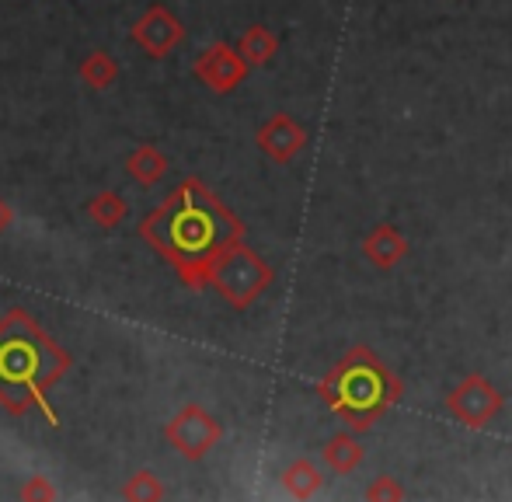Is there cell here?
Returning <instances> with one entry per match:
<instances>
[{
  "mask_svg": "<svg viewBox=\"0 0 512 502\" xmlns=\"http://www.w3.org/2000/svg\"><path fill=\"white\" fill-rule=\"evenodd\" d=\"M279 482H283V489L290 492L293 499H314L317 492L324 489V471L317 468L310 457H297V461L283 471Z\"/></svg>",
  "mask_w": 512,
  "mask_h": 502,
  "instance_id": "obj_12",
  "label": "cell"
},
{
  "mask_svg": "<svg viewBox=\"0 0 512 502\" xmlns=\"http://www.w3.org/2000/svg\"><path fill=\"white\" fill-rule=\"evenodd\" d=\"M248 60L241 56V49L227 46V42H216V46H209L199 53L196 60V77L206 84V88H213L216 95H227V91H234L237 84L248 77Z\"/></svg>",
  "mask_w": 512,
  "mask_h": 502,
  "instance_id": "obj_7",
  "label": "cell"
},
{
  "mask_svg": "<svg viewBox=\"0 0 512 502\" xmlns=\"http://www.w3.org/2000/svg\"><path fill=\"white\" fill-rule=\"evenodd\" d=\"M317 394H321L324 408H328L335 419H342L345 429L363 436L398 405L401 394H405V384L387 367L377 349L356 342V346L321 377Z\"/></svg>",
  "mask_w": 512,
  "mask_h": 502,
  "instance_id": "obj_2",
  "label": "cell"
},
{
  "mask_svg": "<svg viewBox=\"0 0 512 502\" xmlns=\"http://www.w3.org/2000/svg\"><path fill=\"white\" fill-rule=\"evenodd\" d=\"M7 227H11V210H7V203L0 199V234H4Z\"/></svg>",
  "mask_w": 512,
  "mask_h": 502,
  "instance_id": "obj_20",
  "label": "cell"
},
{
  "mask_svg": "<svg viewBox=\"0 0 512 502\" xmlns=\"http://www.w3.org/2000/svg\"><path fill=\"white\" fill-rule=\"evenodd\" d=\"M164 436H168V443L182 457H189V461H203L209 450L220 443L223 429H220V422H216L203 405H189V408H182V412H178L175 419L168 422Z\"/></svg>",
  "mask_w": 512,
  "mask_h": 502,
  "instance_id": "obj_6",
  "label": "cell"
},
{
  "mask_svg": "<svg viewBox=\"0 0 512 502\" xmlns=\"http://www.w3.org/2000/svg\"><path fill=\"white\" fill-rule=\"evenodd\" d=\"M133 39L140 42L150 56H168L171 49L182 42V25H178V18L168 11V7L154 4L140 21H136Z\"/></svg>",
  "mask_w": 512,
  "mask_h": 502,
  "instance_id": "obj_9",
  "label": "cell"
},
{
  "mask_svg": "<svg viewBox=\"0 0 512 502\" xmlns=\"http://www.w3.org/2000/svg\"><path fill=\"white\" fill-rule=\"evenodd\" d=\"M405 496H408V489L394 475H377L363 492V499H370V502H401Z\"/></svg>",
  "mask_w": 512,
  "mask_h": 502,
  "instance_id": "obj_17",
  "label": "cell"
},
{
  "mask_svg": "<svg viewBox=\"0 0 512 502\" xmlns=\"http://www.w3.org/2000/svg\"><path fill=\"white\" fill-rule=\"evenodd\" d=\"M67 370V356L21 311L0 321V401L11 412L42 405V391Z\"/></svg>",
  "mask_w": 512,
  "mask_h": 502,
  "instance_id": "obj_3",
  "label": "cell"
},
{
  "mask_svg": "<svg viewBox=\"0 0 512 502\" xmlns=\"http://www.w3.org/2000/svg\"><path fill=\"white\" fill-rule=\"evenodd\" d=\"M411 255L408 238L398 231L394 224H377L370 234L363 238V258L373 265L377 272H391Z\"/></svg>",
  "mask_w": 512,
  "mask_h": 502,
  "instance_id": "obj_10",
  "label": "cell"
},
{
  "mask_svg": "<svg viewBox=\"0 0 512 502\" xmlns=\"http://www.w3.org/2000/svg\"><path fill=\"white\" fill-rule=\"evenodd\" d=\"M237 49H241V56L248 60V67H265V63H272V56L279 53V39L265 25H251L248 32L241 35Z\"/></svg>",
  "mask_w": 512,
  "mask_h": 502,
  "instance_id": "obj_13",
  "label": "cell"
},
{
  "mask_svg": "<svg viewBox=\"0 0 512 502\" xmlns=\"http://www.w3.org/2000/svg\"><path fill=\"white\" fill-rule=\"evenodd\" d=\"M255 143L272 164H293L307 147V129L286 112H276L258 126Z\"/></svg>",
  "mask_w": 512,
  "mask_h": 502,
  "instance_id": "obj_8",
  "label": "cell"
},
{
  "mask_svg": "<svg viewBox=\"0 0 512 502\" xmlns=\"http://www.w3.org/2000/svg\"><path fill=\"white\" fill-rule=\"evenodd\" d=\"M81 77L91 88H108V84H115V77H119V67H115V60L108 53H95L84 60Z\"/></svg>",
  "mask_w": 512,
  "mask_h": 502,
  "instance_id": "obj_15",
  "label": "cell"
},
{
  "mask_svg": "<svg viewBox=\"0 0 512 502\" xmlns=\"http://www.w3.org/2000/svg\"><path fill=\"white\" fill-rule=\"evenodd\" d=\"M129 171H133L136 182L154 185V182H161V175L168 171V157L157 147H150V143H143V147L133 150V157H129Z\"/></svg>",
  "mask_w": 512,
  "mask_h": 502,
  "instance_id": "obj_14",
  "label": "cell"
},
{
  "mask_svg": "<svg viewBox=\"0 0 512 502\" xmlns=\"http://www.w3.org/2000/svg\"><path fill=\"white\" fill-rule=\"evenodd\" d=\"M122 496L133 499V502H157V499H164V485L157 482L154 475L140 471V475H133V482L122 489Z\"/></svg>",
  "mask_w": 512,
  "mask_h": 502,
  "instance_id": "obj_18",
  "label": "cell"
},
{
  "mask_svg": "<svg viewBox=\"0 0 512 502\" xmlns=\"http://www.w3.org/2000/svg\"><path fill=\"white\" fill-rule=\"evenodd\" d=\"M143 238L150 241L171 265L178 276L203 290L209 286L216 258L227 248L244 241V224L234 210L220 203L199 178H185L147 220H143Z\"/></svg>",
  "mask_w": 512,
  "mask_h": 502,
  "instance_id": "obj_1",
  "label": "cell"
},
{
  "mask_svg": "<svg viewBox=\"0 0 512 502\" xmlns=\"http://www.w3.org/2000/svg\"><path fill=\"white\" fill-rule=\"evenodd\" d=\"M363 461H366V447H363V440H359V433H352V429H338L335 436H328V440H324L321 464L335 478L352 475V471H356Z\"/></svg>",
  "mask_w": 512,
  "mask_h": 502,
  "instance_id": "obj_11",
  "label": "cell"
},
{
  "mask_svg": "<svg viewBox=\"0 0 512 502\" xmlns=\"http://www.w3.org/2000/svg\"><path fill=\"white\" fill-rule=\"evenodd\" d=\"M91 220H95L98 227H115L122 217H126V203H122L115 192H105V196H95L88 206Z\"/></svg>",
  "mask_w": 512,
  "mask_h": 502,
  "instance_id": "obj_16",
  "label": "cell"
},
{
  "mask_svg": "<svg viewBox=\"0 0 512 502\" xmlns=\"http://www.w3.org/2000/svg\"><path fill=\"white\" fill-rule=\"evenodd\" d=\"M276 272L265 262L258 251H251L248 245H234L216 258L213 272H209V286H216L223 300H227L234 311H248L258 297L272 286Z\"/></svg>",
  "mask_w": 512,
  "mask_h": 502,
  "instance_id": "obj_4",
  "label": "cell"
},
{
  "mask_svg": "<svg viewBox=\"0 0 512 502\" xmlns=\"http://www.w3.org/2000/svg\"><path fill=\"white\" fill-rule=\"evenodd\" d=\"M506 408V394L485 374H464L460 384L446 394V412L467 429H488Z\"/></svg>",
  "mask_w": 512,
  "mask_h": 502,
  "instance_id": "obj_5",
  "label": "cell"
},
{
  "mask_svg": "<svg viewBox=\"0 0 512 502\" xmlns=\"http://www.w3.org/2000/svg\"><path fill=\"white\" fill-rule=\"evenodd\" d=\"M21 496H25V499H53L56 492H53V485H46L42 478H32V485H28Z\"/></svg>",
  "mask_w": 512,
  "mask_h": 502,
  "instance_id": "obj_19",
  "label": "cell"
}]
</instances>
